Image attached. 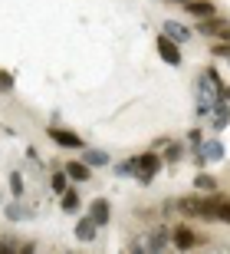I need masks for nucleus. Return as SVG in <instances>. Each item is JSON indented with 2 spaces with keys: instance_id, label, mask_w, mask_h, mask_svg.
<instances>
[{
  "instance_id": "f257e3e1",
  "label": "nucleus",
  "mask_w": 230,
  "mask_h": 254,
  "mask_svg": "<svg viewBox=\"0 0 230 254\" xmlns=\"http://www.w3.org/2000/svg\"><path fill=\"white\" fill-rule=\"evenodd\" d=\"M217 191H207V195H191L178 201V211L187 218H207V221H217Z\"/></svg>"
},
{
  "instance_id": "f03ea898",
  "label": "nucleus",
  "mask_w": 230,
  "mask_h": 254,
  "mask_svg": "<svg viewBox=\"0 0 230 254\" xmlns=\"http://www.w3.org/2000/svg\"><path fill=\"white\" fill-rule=\"evenodd\" d=\"M194 159H197V165H207V162H221L224 159V145L217 139H201L194 142Z\"/></svg>"
},
{
  "instance_id": "7ed1b4c3",
  "label": "nucleus",
  "mask_w": 230,
  "mask_h": 254,
  "mask_svg": "<svg viewBox=\"0 0 230 254\" xmlns=\"http://www.w3.org/2000/svg\"><path fill=\"white\" fill-rule=\"evenodd\" d=\"M138 172H135V179L141 182V185H151V179L158 175V169H161V155L158 152H145V155H138Z\"/></svg>"
},
{
  "instance_id": "20e7f679",
  "label": "nucleus",
  "mask_w": 230,
  "mask_h": 254,
  "mask_svg": "<svg viewBox=\"0 0 230 254\" xmlns=\"http://www.w3.org/2000/svg\"><path fill=\"white\" fill-rule=\"evenodd\" d=\"M46 135L59 145V149H83L86 142L79 139V132H73V129H59V126H49L46 129Z\"/></svg>"
},
{
  "instance_id": "39448f33",
  "label": "nucleus",
  "mask_w": 230,
  "mask_h": 254,
  "mask_svg": "<svg viewBox=\"0 0 230 254\" xmlns=\"http://www.w3.org/2000/svg\"><path fill=\"white\" fill-rule=\"evenodd\" d=\"M158 57L168 66H181V43H175L171 37H158Z\"/></svg>"
},
{
  "instance_id": "423d86ee",
  "label": "nucleus",
  "mask_w": 230,
  "mask_h": 254,
  "mask_svg": "<svg viewBox=\"0 0 230 254\" xmlns=\"http://www.w3.org/2000/svg\"><path fill=\"white\" fill-rule=\"evenodd\" d=\"M204 76H207V83H211V89H214V99L230 106V86L221 79V73H217L214 66H207V69H204Z\"/></svg>"
},
{
  "instance_id": "0eeeda50",
  "label": "nucleus",
  "mask_w": 230,
  "mask_h": 254,
  "mask_svg": "<svg viewBox=\"0 0 230 254\" xmlns=\"http://www.w3.org/2000/svg\"><path fill=\"white\" fill-rule=\"evenodd\" d=\"M171 241H175L178 251H191V248H197V235H194L187 225H178L175 231H171Z\"/></svg>"
},
{
  "instance_id": "6e6552de",
  "label": "nucleus",
  "mask_w": 230,
  "mask_h": 254,
  "mask_svg": "<svg viewBox=\"0 0 230 254\" xmlns=\"http://www.w3.org/2000/svg\"><path fill=\"white\" fill-rule=\"evenodd\" d=\"M89 215H92V221L95 225H109L112 221V205L105 201V198H92V205H89Z\"/></svg>"
},
{
  "instance_id": "1a4fd4ad",
  "label": "nucleus",
  "mask_w": 230,
  "mask_h": 254,
  "mask_svg": "<svg viewBox=\"0 0 230 254\" xmlns=\"http://www.w3.org/2000/svg\"><path fill=\"white\" fill-rule=\"evenodd\" d=\"M224 27H227V20L217 17V13L207 17V20H197V33H201V37H221Z\"/></svg>"
},
{
  "instance_id": "9d476101",
  "label": "nucleus",
  "mask_w": 230,
  "mask_h": 254,
  "mask_svg": "<svg viewBox=\"0 0 230 254\" xmlns=\"http://www.w3.org/2000/svg\"><path fill=\"white\" fill-rule=\"evenodd\" d=\"M184 10H187L194 20H207V17H214V13H217V7H214L211 0H187V3H184Z\"/></svg>"
},
{
  "instance_id": "9b49d317",
  "label": "nucleus",
  "mask_w": 230,
  "mask_h": 254,
  "mask_svg": "<svg viewBox=\"0 0 230 254\" xmlns=\"http://www.w3.org/2000/svg\"><path fill=\"white\" fill-rule=\"evenodd\" d=\"M165 37H171L175 43H187V40L194 37V30L184 27L181 20H168V23H165Z\"/></svg>"
},
{
  "instance_id": "f8f14e48",
  "label": "nucleus",
  "mask_w": 230,
  "mask_h": 254,
  "mask_svg": "<svg viewBox=\"0 0 230 254\" xmlns=\"http://www.w3.org/2000/svg\"><path fill=\"white\" fill-rule=\"evenodd\" d=\"M95 231H99V225L92 221V215L76 221V238H79V241H95Z\"/></svg>"
},
{
  "instance_id": "ddd939ff",
  "label": "nucleus",
  "mask_w": 230,
  "mask_h": 254,
  "mask_svg": "<svg viewBox=\"0 0 230 254\" xmlns=\"http://www.w3.org/2000/svg\"><path fill=\"white\" fill-rule=\"evenodd\" d=\"M63 172H66L73 182H89V179H92V169L86 165V162H69V165H63Z\"/></svg>"
},
{
  "instance_id": "4468645a",
  "label": "nucleus",
  "mask_w": 230,
  "mask_h": 254,
  "mask_svg": "<svg viewBox=\"0 0 230 254\" xmlns=\"http://www.w3.org/2000/svg\"><path fill=\"white\" fill-rule=\"evenodd\" d=\"M211 116H214V119H211V126H214L217 132H221V129H227V126H230V109H227V103H214Z\"/></svg>"
},
{
  "instance_id": "2eb2a0df",
  "label": "nucleus",
  "mask_w": 230,
  "mask_h": 254,
  "mask_svg": "<svg viewBox=\"0 0 230 254\" xmlns=\"http://www.w3.org/2000/svg\"><path fill=\"white\" fill-rule=\"evenodd\" d=\"M59 208H63L66 215H76V211L83 208V198H79V191L66 189V191H63V198H59Z\"/></svg>"
},
{
  "instance_id": "dca6fc26",
  "label": "nucleus",
  "mask_w": 230,
  "mask_h": 254,
  "mask_svg": "<svg viewBox=\"0 0 230 254\" xmlns=\"http://www.w3.org/2000/svg\"><path fill=\"white\" fill-rule=\"evenodd\" d=\"M145 245H148V251H165V248H168V231H165V228H158V231H151Z\"/></svg>"
},
{
  "instance_id": "f3484780",
  "label": "nucleus",
  "mask_w": 230,
  "mask_h": 254,
  "mask_svg": "<svg viewBox=\"0 0 230 254\" xmlns=\"http://www.w3.org/2000/svg\"><path fill=\"white\" fill-rule=\"evenodd\" d=\"M83 162L89 165V169H102V165H109V152H102V149H89Z\"/></svg>"
},
{
  "instance_id": "a211bd4d",
  "label": "nucleus",
  "mask_w": 230,
  "mask_h": 254,
  "mask_svg": "<svg viewBox=\"0 0 230 254\" xmlns=\"http://www.w3.org/2000/svg\"><path fill=\"white\" fill-rule=\"evenodd\" d=\"M194 189L197 191H217V179L207 175V172H197V175H194Z\"/></svg>"
},
{
  "instance_id": "6ab92c4d",
  "label": "nucleus",
  "mask_w": 230,
  "mask_h": 254,
  "mask_svg": "<svg viewBox=\"0 0 230 254\" xmlns=\"http://www.w3.org/2000/svg\"><path fill=\"white\" fill-rule=\"evenodd\" d=\"M184 159V145L181 142H165V159L161 162H171V165H175V162H181Z\"/></svg>"
},
{
  "instance_id": "aec40b11",
  "label": "nucleus",
  "mask_w": 230,
  "mask_h": 254,
  "mask_svg": "<svg viewBox=\"0 0 230 254\" xmlns=\"http://www.w3.org/2000/svg\"><path fill=\"white\" fill-rule=\"evenodd\" d=\"M115 175H119V179H135V172H138V162L135 159H125V162H119V165H115Z\"/></svg>"
},
{
  "instance_id": "412c9836",
  "label": "nucleus",
  "mask_w": 230,
  "mask_h": 254,
  "mask_svg": "<svg viewBox=\"0 0 230 254\" xmlns=\"http://www.w3.org/2000/svg\"><path fill=\"white\" fill-rule=\"evenodd\" d=\"M66 182H69V175H66V172L59 169V172H53V179H49V189H53L56 195H63V191L69 189V185H66Z\"/></svg>"
},
{
  "instance_id": "4be33fe9",
  "label": "nucleus",
  "mask_w": 230,
  "mask_h": 254,
  "mask_svg": "<svg viewBox=\"0 0 230 254\" xmlns=\"http://www.w3.org/2000/svg\"><path fill=\"white\" fill-rule=\"evenodd\" d=\"M3 215H7V221H23V218H27V208L20 205V201H13V205L3 208Z\"/></svg>"
},
{
  "instance_id": "5701e85b",
  "label": "nucleus",
  "mask_w": 230,
  "mask_h": 254,
  "mask_svg": "<svg viewBox=\"0 0 230 254\" xmlns=\"http://www.w3.org/2000/svg\"><path fill=\"white\" fill-rule=\"evenodd\" d=\"M10 191H13V198L23 195V175L20 172H10Z\"/></svg>"
},
{
  "instance_id": "b1692460",
  "label": "nucleus",
  "mask_w": 230,
  "mask_h": 254,
  "mask_svg": "<svg viewBox=\"0 0 230 254\" xmlns=\"http://www.w3.org/2000/svg\"><path fill=\"white\" fill-rule=\"evenodd\" d=\"M13 86H17V83H13V76H10L7 69H0V93H13Z\"/></svg>"
},
{
  "instance_id": "393cba45",
  "label": "nucleus",
  "mask_w": 230,
  "mask_h": 254,
  "mask_svg": "<svg viewBox=\"0 0 230 254\" xmlns=\"http://www.w3.org/2000/svg\"><path fill=\"white\" fill-rule=\"evenodd\" d=\"M217 221L230 225V201H224V198H217Z\"/></svg>"
},
{
  "instance_id": "a878e982",
  "label": "nucleus",
  "mask_w": 230,
  "mask_h": 254,
  "mask_svg": "<svg viewBox=\"0 0 230 254\" xmlns=\"http://www.w3.org/2000/svg\"><path fill=\"white\" fill-rule=\"evenodd\" d=\"M214 57H227L230 60V40H217V43H214Z\"/></svg>"
},
{
  "instance_id": "bb28decb",
  "label": "nucleus",
  "mask_w": 230,
  "mask_h": 254,
  "mask_svg": "<svg viewBox=\"0 0 230 254\" xmlns=\"http://www.w3.org/2000/svg\"><path fill=\"white\" fill-rule=\"evenodd\" d=\"M201 139H204L201 129H191V132H187V142H201Z\"/></svg>"
},
{
  "instance_id": "cd10ccee",
  "label": "nucleus",
  "mask_w": 230,
  "mask_h": 254,
  "mask_svg": "<svg viewBox=\"0 0 230 254\" xmlns=\"http://www.w3.org/2000/svg\"><path fill=\"white\" fill-rule=\"evenodd\" d=\"M175 3H187V0H175Z\"/></svg>"
}]
</instances>
